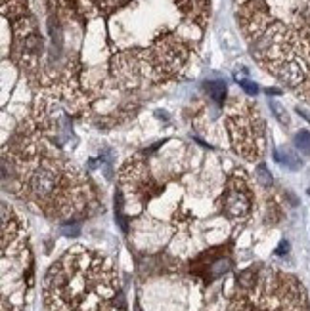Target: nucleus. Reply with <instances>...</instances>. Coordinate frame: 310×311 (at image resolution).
I'll list each match as a JSON object with an SVG mask.
<instances>
[{
    "mask_svg": "<svg viewBox=\"0 0 310 311\" xmlns=\"http://www.w3.org/2000/svg\"><path fill=\"white\" fill-rule=\"evenodd\" d=\"M255 176H257V182L261 185H265V187H270V185H272V174H270V170L266 168L265 164H259V166H257Z\"/></svg>",
    "mask_w": 310,
    "mask_h": 311,
    "instance_id": "nucleus-8",
    "label": "nucleus"
},
{
    "mask_svg": "<svg viewBox=\"0 0 310 311\" xmlns=\"http://www.w3.org/2000/svg\"><path fill=\"white\" fill-rule=\"evenodd\" d=\"M251 208V200L247 197V191L245 187L239 189V185H234L228 189L226 197H224V210L226 216L232 218V220H239V218H245L249 214Z\"/></svg>",
    "mask_w": 310,
    "mask_h": 311,
    "instance_id": "nucleus-4",
    "label": "nucleus"
},
{
    "mask_svg": "<svg viewBox=\"0 0 310 311\" xmlns=\"http://www.w3.org/2000/svg\"><path fill=\"white\" fill-rule=\"evenodd\" d=\"M293 142H295V147L299 151H303L305 155H310V132H307V130L297 132Z\"/></svg>",
    "mask_w": 310,
    "mask_h": 311,
    "instance_id": "nucleus-6",
    "label": "nucleus"
},
{
    "mask_svg": "<svg viewBox=\"0 0 310 311\" xmlns=\"http://www.w3.org/2000/svg\"><path fill=\"white\" fill-rule=\"evenodd\" d=\"M59 184L58 172L52 166H41L33 172L29 178V191L43 204H52V195L56 193V185Z\"/></svg>",
    "mask_w": 310,
    "mask_h": 311,
    "instance_id": "nucleus-3",
    "label": "nucleus"
},
{
    "mask_svg": "<svg viewBox=\"0 0 310 311\" xmlns=\"http://www.w3.org/2000/svg\"><path fill=\"white\" fill-rule=\"evenodd\" d=\"M239 84H241V88H243L247 94H251V96H255V94L259 92L257 84H253V82H249V80H239Z\"/></svg>",
    "mask_w": 310,
    "mask_h": 311,
    "instance_id": "nucleus-10",
    "label": "nucleus"
},
{
    "mask_svg": "<svg viewBox=\"0 0 310 311\" xmlns=\"http://www.w3.org/2000/svg\"><path fill=\"white\" fill-rule=\"evenodd\" d=\"M46 311H127L113 262L85 246L69 248L44 277Z\"/></svg>",
    "mask_w": 310,
    "mask_h": 311,
    "instance_id": "nucleus-1",
    "label": "nucleus"
},
{
    "mask_svg": "<svg viewBox=\"0 0 310 311\" xmlns=\"http://www.w3.org/2000/svg\"><path fill=\"white\" fill-rule=\"evenodd\" d=\"M33 288V262L25 229L2 210V311H25Z\"/></svg>",
    "mask_w": 310,
    "mask_h": 311,
    "instance_id": "nucleus-2",
    "label": "nucleus"
},
{
    "mask_svg": "<svg viewBox=\"0 0 310 311\" xmlns=\"http://www.w3.org/2000/svg\"><path fill=\"white\" fill-rule=\"evenodd\" d=\"M274 160L280 166H285L287 170H293V172L303 168V162H301L299 155L289 147H276L274 149Z\"/></svg>",
    "mask_w": 310,
    "mask_h": 311,
    "instance_id": "nucleus-5",
    "label": "nucleus"
},
{
    "mask_svg": "<svg viewBox=\"0 0 310 311\" xmlns=\"http://www.w3.org/2000/svg\"><path fill=\"white\" fill-rule=\"evenodd\" d=\"M270 109L274 111V117L280 120L283 126H287V124H289V115H287L285 107L281 105L280 101H274V99H270Z\"/></svg>",
    "mask_w": 310,
    "mask_h": 311,
    "instance_id": "nucleus-7",
    "label": "nucleus"
},
{
    "mask_svg": "<svg viewBox=\"0 0 310 311\" xmlns=\"http://www.w3.org/2000/svg\"><path fill=\"white\" fill-rule=\"evenodd\" d=\"M287 250H289V242H287V240H281L280 246H278V250H276V254L283 256L285 252H287Z\"/></svg>",
    "mask_w": 310,
    "mask_h": 311,
    "instance_id": "nucleus-11",
    "label": "nucleus"
},
{
    "mask_svg": "<svg viewBox=\"0 0 310 311\" xmlns=\"http://www.w3.org/2000/svg\"><path fill=\"white\" fill-rule=\"evenodd\" d=\"M207 90L211 92L213 99L222 101V99H224V94H226V84H224V82H209V84H207Z\"/></svg>",
    "mask_w": 310,
    "mask_h": 311,
    "instance_id": "nucleus-9",
    "label": "nucleus"
}]
</instances>
